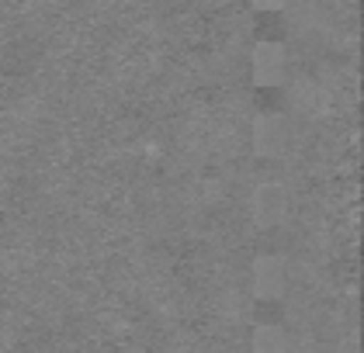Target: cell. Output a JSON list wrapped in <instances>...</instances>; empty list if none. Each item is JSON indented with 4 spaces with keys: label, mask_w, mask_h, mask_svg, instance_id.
I'll return each mask as SVG.
<instances>
[{
    "label": "cell",
    "mask_w": 364,
    "mask_h": 353,
    "mask_svg": "<svg viewBox=\"0 0 364 353\" xmlns=\"http://www.w3.org/2000/svg\"><path fill=\"white\" fill-rule=\"evenodd\" d=\"M250 73L260 87H271L284 77V45L281 42H257L250 55Z\"/></svg>",
    "instance_id": "6da1fadb"
},
{
    "label": "cell",
    "mask_w": 364,
    "mask_h": 353,
    "mask_svg": "<svg viewBox=\"0 0 364 353\" xmlns=\"http://www.w3.org/2000/svg\"><path fill=\"white\" fill-rule=\"evenodd\" d=\"M284 291V264L278 256H260L253 264V295L260 301H274Z\"/></svg>",
    "instance_id": "7a4b0ae2"
},
{
    "label": "cell",
    "mask_w": 364,
    "mask_h": 353,
    "mask_svg": "<svg viewBox=\"0 0 364 353\" xmlns=\"http://www.w3.org/2000/svg\"><path fill=\"white\" fill-rule=\"evenodd\" d=\"M284 142H288V125H284L281 114L257 118V125H253V149L260 156H278L281 149H284Z\"/></svg>",
    "instance_id": "3957f363"
},
{
    "label": "cell",
    "mask_w": 364,
    "mask_h": 353,
    "mask_svg": "<svg viewBox=\"0 0 364 353\" xmlns=\"http://www.w3.org/2000/svg\"><path fill=\"white\" fill-rule=\"evenodd\" d=\"M253 212H257V218H260L264 225L274 222V218L281 215V188L267 184V188L257 190V194H253Z\"/></svg>",
    "instance_id": "277c9868"
},
{
    "label": "cell",
    "mask_w": 364,
    "mask_h": 353,
    "mask_svg": "<svg viewBox=\"0 0 364 353\" xmlns=\"http://www.w3.org/2000/svg\"><path fill=\"white\" fill-rule=\"evenodd\" d=\"M253 353H284V332L278 326H260L253 332Z\"/></svg>",
    "instance_id": "5b68a950"
},
{
    "label": "cell",
    "mask_w": 364,
    "mask_h": 353,
    "mask_svg": "<svg viewBox=\"0 0 364 353\" xmlns=\"http://www.w3.org/2000/svg\"><path fill=\"white\" fill-rule=\"evenodd\" d=\"M253 7H257V11H281L284 0H253Z\"/></svg>",
    "instance_id": "8992f818"
}]
</instances>
